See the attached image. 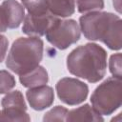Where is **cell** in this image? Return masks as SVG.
I'll list each match as a JSON object with an SVG mask.
<instances>
[{
  "label": "cell",
  "instance_id": "cell-13",
  "mask_svg": "<svg viewBox=\"0 0 122 122\" xmlns=\"http://www.w3.org/2000/svg\"><path fill=\"white\" fill-rule=\"evenodd\" d=\"M1 105L3 109H17L27 111V104L25 102L22 92L18 90L9 92L2 99Z\"/></svg>",
  "mask_w": 122,
  "mask_h": 122
},
{
  "label": "cell",
  "instance_id": "cell-4",
  "mask_svg": "<svg viewBox=\"0 0 122 122\" xmlns=\"http://www.w3.org/2000/svg\"><path fill=\"white\" fill-rule=\"evenodd\" d=\"M92 108L101 115H110L121 107L122 81L109 77L93 91L91 96Z\"/></svg>",
  "mask_w": 122,
  "mask_h": 122
},
{
  "label": "cell",
  "instance_id": "cell-8",
  "mask_svg": "<svg viewBox=\"0 0 122 122\" xmlns=\"http://www.w3.org/2000/svg\"><path fill=\"white\" fill-rule=\"evenodd\" d=\"M27 100L31 109L35 111H43L51 107L54 100L53 89L48 85L30 88L26 92Z\"/></svg>",
  "mask_w": 122,
  "mask_h": 122
},
{
  "label": "cell",
  "instance_id": "cell-1",
  "mask_svg": "<svg viewBox=\"0 0 122 122\" xmlns=\"http://www.w3.org/2000/svg\"><path fill=\"white\" fill-rule=\"evenodd\" d=\"M67 69L76 77L97 83L106 74L107 51L95 43L78 46L67 56Z\"/></svg>",
  "mask_w": 122,
  "mask_h": 122
},
{
  "label": "cell",
  "instance_id": "cell-22",
  "mask_svg": "<svg viewBox=\"0 0 122 122\" xmlns=\"http://www.w3.org/2000/svg\"><path fill=\"white\" fill-rule=\"evenodd\" d=\"M21 1H25V0H21Z\"/></svg>",
  "mask_w": 122,
  "mask_h": 122
},
{
  "label": "cell",
  "instance_id": "cell-10",
  "mask_svg": "<svg viewBox=\"0 0 122 122\" xmlns=\"http://www.w3.org/2000/svg\"><path fill=\"white\" fill-rule=\"evenodd\" d=\"M19 81L23 87L30 89L46 85L49 81V76L43 66H37L33 70L19 75Z\"/></svg>",
  "mask_w": 122,
  "mask_h": 122
},
{
  "label": "cell",
  "instance_id": "cell-18",
  "mask_svg": "<svg viewBox=\"0 0 122 122\" xmlns=\"http://www.w3.org/2000/svg\"><path fill=\"white\" fill-rule=\"evenodd\" d=\"M16 85L13 75L8 71H0V94L8 93Z\"/></svg>",
  "mask_w": 122,
  "mask_h": 122
},
{
  "label": "cell",
  "instance_id": "cell-21",
  "mask_svg": "<svg viewBox=\"0 0 122 122\" xmlns=\"http://www.w3.org/2000/svg\"><path fill=\"white\" fill-rule=\"evenodd\" d=\"M7 29H8V25H7L6 16H5V13H4L2 7L0 6V32L6 31Z\"/></svg>",
  "mask_w": 122,
  "mask_h": 122
},
{
  "label": "cell",
  "instance_id": "cell-15",
  "mask_svg": "<svg viewBox=\"0 0 122 122\" xmlns=\"http://www.w3.org/2000/svg\"><path fill=\"white\" fill-rule=\"evenodd\" d=\"M22 5L29 14H45L50 12L47 0H25L22 1Z\"/></svg>",
  "mask_w": 122,
  "mask_h": 122
},
{
  "label": "cell",
  "instance_id": "cell-14",
  "mask_svg": "<svg viewBox=\"0 0 122 122\" xmlns=\"http://www.w3.org/2000/svg\"><path fill=\"white\" fill-rule=\"evenodd\" d=\"M30 117L27 111L17 109H2L0 121H30Z\"/></svg>",
  "mask_w": 122,
  "mask_h": 122
},
{
  "label": "cell",
  "instance_id": "cell-9",
  "mask_svg": "<svg viewBox=\"0 0 122 122\" xmlns=\"http://www.w3.org/2000/svg\"><path fill=\"white\" fill-rule=\"evenodd\" d=\"M6 20L8 29H16L24 21L25 8L16 0H4L1 5Z\"/></svg>",
  "mask_w": 122,
  "mask_h": 122
},
{
  "label": "cell",
  "instance_id": "cell-16",
  "mask_svg": "<svg viewBox=\"0 0 122 122\" xmlns=\"http://www.w3.org/2000/svg\"><path fill=\"white\" fill-rule=\"evenodd\" d=\"M77 10L80 13L99 11L104 9V0H76Z\"/></svg>",
  "mask_w": 122,
  "mask_h": 122
},
{
  "label": "cell",
  "instance_id": "cell-20",
  "mask_svg": "<svg viewBox=\"0 0 122 122\" xmlns=\"http://www.w3.org/2000/svg\"><path fill=\"white\" fill-rule=\"evenodd\" d=\"M9 40L5 35L0 34V63H2L6 57V53L8 51Z\"/></svg>",
  "mask_w": 122,
  "mask_h": 122
},
{
  "label": "cell",
  "instance_id": "cell-2",
  "mask_svg": "<svg viewBox=\"0 0 122 122\" xmlns=\"http://www.w3.org/2000/svg\"><path fill=\"white\" fill-rule=\"evenodd\" d=\"M80 30L91 41H101L109 49L119 51L122 47V21L112 12L92 11L79 18Z\"/></svg>",
  "mask_w": 122,
  "mask_h": 122
},
{
  "label": "cell",
  "instance_id": "cell-17",
  "mask_svg": "<svg viewBox=\"0 0 122 122\" xmlns=\"http://www.w3.org/2000/svg\"><path fill=\"white\" fill-rule=\"evenodd\" d=\"M68 112V109H66L65 107L56 106L44 114L43 121H66Z\"/></svg>",
  "mask_w": 122,
  "mask_h": 122
},
{
  "label": "cell",
  "instance_id": "cell-19",
  "mask_svg": "<svg viewBox=\"0 0 122 122\" xmlns=\"http://www.w3.org/2000/svg\"><path fill=\"white\" fill-rule=\"evenodd\" d=\"M121 62H122V54L120 52L112 54L109 60V69H110L111 73L112 74L113 77H116L119 79L122 78Z\"/></svg>",
  "mask_w": 122,
  "mask_h": 122
},
{
  "label": "cell",
  "instance_id": "cell-12",
  "mask_svg": "<svg viewBox=\"0 0 122 122\" xmlns=\"http://www.w3.org/2000/svg\"><path fill=\"white\" fill-rule=\"evenodd\" d=\"M50 12L59 18L71 16L75 11L76 0H47Z\"/></svg>",
  "mask_w": 122,
  "mask_h": 122
},
{
  "label": "cell",
  "instance_id": "cell-6",
  "mask_svg": "<svg viewBox=\"0 0 122 122\" xmlns=\"http://www.w3.org/2000/svg\"><path fill=\"white\" fill-rule=\"evenodd\" d=\"M58 98L65 104L75 106L84 102L89 93V87L84 82L72 78H61L55 85Z\"/></svg>",
  "mask_w": 122,
  "mask_h": 122
},
{
  "label": "cell",
  "instance_id": "cell-7",
  "mask_svg": "<svg viewBox=\"0 0 122 122\" xmlns=\"http://www.w3.org/2000/svg\"><path fill=\"white\" fill-rule=\"evenodd\" d=\"M57 18L59 17L52 15L51 12L45 14L27 13L23 21L22 31L29 36L41 37L45 35L47 30L51 28V26Z\"/></svg>",
  "mask_w": 122,
  "mask_h": 122
},
{
  "label": "cell",
  "instance_id": "cell-5",
  "mask_svg": "<svg viewBox=\"0 0 122 122\" xmlns=\"http://www.w3.org/2000/svg\"><path fill=\"white\" fill-rule=\"evenodd\" d=\"M81 35L78 23L73 19L57 18L45 33L47 41L58 50H66L75 44Z\"/></svg>",
  "mask_w": 122,
  "mask_h": 122
},
{
  "label": "cell",
  "instance_id": "cell-3",
  "mask_svg": "<svg viewBox=\"0 0 122 122\" xmlns=\"http://www.w3.org/2000/svg\"><path fill=\"white\" fill-rule=\"evenodd\" d=\"M43 51L44 43L40 37H19L10 47L6 66L18 75L24 74L39 66Z\"/></svg>",
  "mask_w": 122,
  "mask_h": 122
},
{
  "label": "cell",
  "instance_id": "cell-11",
  "mask_svg": "<svg viewBox=\"0 0 122 122\" xmlns=\"http://www.w3.org/2000/svg\"><path fill=\"white\" fill-rule=\"evenodd\" d=\"M103 117L89 104H85L79 108L68 112L66 121H103Z\"/></svg>",
  "mask_w": 122,
  "mask_h": 122
}]
</instances>
